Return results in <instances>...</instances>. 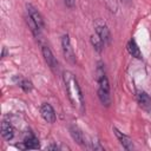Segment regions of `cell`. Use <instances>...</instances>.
<instances>
[{
    "instance_id": "cell-17",
    "label": "cell",
    "mask_w": 151,
    "mask_h": 151,
    "mask_svg": "<svg viewBox=\"0 0 151 151\" xmlns=\"http://www.w3.org/2000/svg\"><path fill=\"white\" fill-rule=\"evenodd\" d=\"M64 1H65V5H66L68 8H73V7H74L76 0H64Z\"/></svg>"
},
{
    "instance_id": "cell-2",
    "label": "cell",
    "mask_w": 151,
    "mask_h": 151,
    "mask_svg": "<svg viewBox=\"0 0 151 151\" xmlns=\"http://www.w3.org/2000/svg\"><path fill=\"white\" fill-rule=\"evenodd\" d=\"M61 48H63V53H64V57L65 59L68 61V63H76V57H74V52H73V48L71 46V41H70V37L67 34L63 35L61 38Z\"/></svg>"
},
{
    "instance_id": "cell-5",
    "label": "cell",
    "mask_w": 151,
    "mask_h": 151,
    "mask_svg": "<svg viewBox=\"0 0 151 151\" xmlns=\"http://www.w3.org/2000/svg\"><path fill=\"white\" fill-rule=\"evenodd\" d=\"M26 8H27V13H28V15L31 17V19L35 22V25H37L40 29H42L44 26H45V24H44L42 15L39 13V11H38L35 7H33L31 4H27V5H26Z\"/></svg>"
},
{
    "instance_id": "cell-13",
    "label": "cell",
    "mask_w": 151,
    "mask_h": 151,
    "mask_svg": "<svg viewBox=\"0 0 151 151\" xmlns=\"http://www.w3.org/2000/svg\"><path fill=\"white\" fill-rule=\"evenodd\" d=\"M98 98L100 100V103L105 106H109L111 104V94L107 91H104L101 88H98Z\"/></svg>"
},
{
    "instance_id": "cell-20",
    "label": "cell",
    "mask_w": 151,
    "mask_h": 151,
    "mask_svg": "<svg viewBox=\"0 0 151 151\" xmlns=\"http://www.w3.org/2000/svg\"><path fill=\"white\" fill-rule=\"evenodd\" d=\"M122 1H124V2H129L130 0H122Z\"/></svg>"
},
{
    "instance_id": "cell-19",
    "label": "cell",
    "mask_w": 151,
    "mask_h": 151,
    "mask_svg": "<svg viewBox=\"0 0 151 151\" xmlns=\"http://www.w3.org/2000/svg\"><path fill=\"white\" fill-rule=\"evenodd\" d=\"M5 55H6V47H4V48H2V58H4Z\"/></svg>"
},
{
    "instance_id": "cell-6",
    "label": "cell",
    "mask_w": 151,
    "mask_h": 151,
    "mask_svg": "<svg viewBox=\"0 0 151 151\" xmlns=\"http://www.w3.org/2000/svg\"><path fill=\"white\" fill-rule=\"evenodd\" d=\"M17 146L20 149H25V150L26 149H38L39 147V140L32 132H28V134L24 139V143L18 144Z\"/></svg>"
},
{
    "instance_id": "cell-14",
    "label": "cell",
    "mask_w": 151,
    "mask_h": 151,
    "mask_svg": "<svg viewBox=\"0 0 151 151\" xmlns=\"http://www.w3.org/2000/svg\"><path fill=\"white\" fill-rule=\"evenodd\" d=\"M91 44H92V46L94 47V50H96L97 52H101L103 47L105 46L104 42L101 41V39L99 38V35H98L97 33L93 34V35H91Z\"/></svg>"
},
{
    "instance_id": "cell-16",
    "label": "cell",
    "mask_w": 151,
    "mask_h": 151,
    "mask_svg": "<svg viewBox=\"0 0 151 151\" xmlns=\"http://www.w3.org/2000/svg\"><path fill=\"white\" fill-rule=\"evenodd\" d=\"M92 143V149L94 150H104V147L99 144V142H91Z\"/></svg>"
},
{
    "instance_id": "cell-18",
    "label": "cell",
    "mask_w": 151,
    "mask_h": 151,
    "mask_svg": "<svg viewBox=\"0 0 151 151\" xmlns=\"http://www.w3.org/2000/svg\"><path fill=\"white\" fill-rule=\"evenodd\" d=\"M47 149H48V150H58L59 147H58L57 145H50V146H47Z\"/></svg>"
},
{
    "instance_id": "cell-8",
    "label": "cell",
    "mask_w": 151,
    "mask_h": 151,
    "mask_svg": "<svg viewBox=\"0 0 151 151\" xmlns=\"http://www.w3.org/2000/svg\"><path fill=\"white\" fill-rule=\"evenodd\" d=\"M70 133H71V137L73 138V140L79 144L80 146H85L86 145V140H85V137H84V133L81 132V130L76 126V125H71L70 126Z\"/></svg>"
},
{
    "instance_id": "cell-9",
    "label": "cell",
    "mask_w": 151,
    "mask_h": 151,
    "mask_svg": "<svg viewBox=\"0 0 151 151\" xmlns=\"http://www.w3.org/2000/svg\"><path fill=\"white\" fill-rule=\"evenodd\" d=\"M113 131H114V133H116V136H117V138H118L120 145H122L125 150H132V149H133L132 139H131L129 136L124 134L123 132H120V131H119L118 129H116V127H113Z\"/></svg>"
},
{
    "instance_id": "cell-12",
    "label": "cell",
    "mask_w": 151,
    "mask_h": 151,
    "mask_svg": "<svg viewBox=\"0 0 151 151\" xmlns=\"http://www.w3.org/2000/svg\"><path fill=\"white\" fill-rule=\"evenodd\" d=\"M126 47H127L129 53H130L132 57H134V58H137V59H142V52H140V50H139V47H138V45L136 44L134 40H132V39L129 40Z\"/></svg>"
},
{
    "instance_id": "cell-10",
    "label": "cell",
    "mask_w": 151,
    "mask_h": 151,
    "mask_svg": "<svg viewBox=\"0 0 151 151\" xmlns=\"http://www.w3.org/2000/svg\"><path fill=\"white\" fill-rule=\"evenodd\" d=\"M96 33L99 35V38L101 39L104 45H109L111 42V33H110V29L107 28L106 25L97 26L96 27Z\"/></svg>"
},
{
    "instance_id": "cell-7",
    "label": "cell",
    "mask_w": 151,
    "mask_h": 151,
    "mask_svg": "<svg viewBox=\"0 0 151 151\" xmlns=\"http://www.w3.org/2000/svg\"><path fill=\"white\" fill-rule=\"evenodd\" d=\"M137 100L142 109H144L147 112H151V98L150 96L144 91L137 92Z\"/></svg>"
},
{
    "instance_id": "cell-4",
    "label": "cell",
    "mask_w": 151,
    "mask_h": 151,
    "mask_svg": "<svg viewBox=\"0 0 151 151\" xmlns=\"http://www.w3.org/2000/svg\"><path fill=\"white\" fill-rule=\"evenodd\" d=\"M40 113H41V117L44 118L45 122L50 123V124H53L57 119V116H55V111L54 109L52 107L51 104L48 103H44L40 107Z\"/></svg>"
},
{
    "instance_id": "cell-3",
    "label": "cell",
    "mask_w": 151,
    "mask_h": 151,
    "mask_svg": "<svg viewBox=\"0 0 151 151\" xmlns=\"http://www.w3.org/2000/svg\"><path fill=\"white\" fill-rule=\"evenodd\" d=\"M41 53H42L44 60H45V63L47 64V66H48L52 71H57L59 64H58V60L55 59L54 54H53L52 51L50 50V47L46 46V45H42V46H41Z\"/></svg>"
},
{
    "instance_id": "cell-15",
    "label": "cell",
    "mask_w": 151,
    "mask_h": 151,
    "mask_svg": "<svg viewBox=\"0 0 151 151\" xmlns=\"http://www.w3.org/2000/svg\"><path fill=\"white\" fill-rule=\"evenodd\" d=\"M19 86H20L25 92H29V91L32 90V87H33L32 83H31V81H28V80H26V79L21 80V81H20V84H19Z\"/></svg>"
},
{
    "instance_id": "cell-1",
    "label": "cell",
    "mask_w": 151,
    "mask_h": 151,
    "mask_svg": "<svg viewBox=\"0 0 151 151\" xmlns=\"http://www.w3.org/2000/svg\"><path fill=\"white\" fill-rule=\"evenodd\" d=\"M64 84L65 90L67 93V97L72 104L73 107H76L79 112H84L85 110V100L81 92V88L78 84V80L76 79L74 74L70 71L64 72Z\"/></svg>"
},
{
    "instance_id": "cell-11",
    "label": "cell",
    "mask_w": 151,
    "mask_h": 151,
    "mask_svg": "<svg viewBox=\"0 0 151 151\" xmlns=\"http://www.w3.org/2000/svg\"><path fill=\"white\" fill-rule=\"evenodd\" d=\"M1 136L6 140L13 139V137H14V129H13V126H12L11 123H8L6 120H4L1 123Z\"/></svg>"
}]
</instances>
